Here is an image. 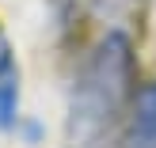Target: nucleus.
<instances>
[{
    "label": "nucleus",
    "instance_id": "f257e3e1",
    "mask_svg": "<svg viewBox=\"0 0 156 148\" xmlns=\"http://www.w3.org/2000/svg\"><path fill=\"white\" fill-rule=\"evenodd\" d=\"M137 91V53L129 34L107 30L73 76L69 95V133L84 148H95L103 133L129 110V99Z\"/></svg>",
    "mask_w": 156,
    "mask_h": 148
},
{
    "label": "nucleus",
    "instance_id": "f03ea898",
    "mask_svg": "<svg viewBox=\"0 0 156 148\" xmlns=\"http://www.w3.org/2000/svg\"><path fill=\"white\" fill-rule=\"evenodd\" d=\"M118 148H156V84L133 91Z\"/></svg>",
    "mask_w": 156,
    "mask_h": 148
},
{
    "label": "nucleus",
    "instance_id": "7ed1b4c3",
    "mask_svg": "<svg viewBox=\"0 0 156 148\" xmlns=\"http://www.w3.org/2000/svg\"><path fill=\"white\" fill-rule=\"evenodd\" d=\"M0 129H19V68L0 72Z\"/></svg>",
    "mask_w": 156,
    "mask_h": 148
}]
</instances>
